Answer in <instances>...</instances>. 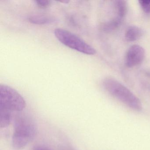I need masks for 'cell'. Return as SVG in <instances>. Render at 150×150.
Masks as SVG:
<instances>
[{
    "label": "cell",
    "mask_w": 150,
    "mask_h": 150,
    "mask_svg": "<svg viewBox=\"0 0 150 150\" xmlns=\"http://www.w3.org/2000/svg\"><path fill=\"white\" fill-rule=\"evenodd\" d=\"M103 86L110 95L128 107L137 111L142 110V103L139 99L115 79L107 78L103 81Z\"/></svg>",
    "instance_id": "6da1fadb"
},
{
    "label": "cell",
    "mask_w": 150,
    "mask_h": 150,
    "mask_svg": "<svg viewBox=\"0 0 150 150\" xmlns=\"http://www.w3.org/2000/svg\"><path fill=\"white\" fill-rule=\"evenodd\" d=\"M35 125L31 119L25 116L16 118L13 137V145L15 149H22L35 137Z\"/></svg>",
    "instance_id": "7a4b0ae2"
},
{
    "label": "cell",
    "mask_w": 150,
    "mask_h": 150,
    "mask_svg": "<svg viewBox=\"0 0 150 150\" xmlns=\"http://www.w3.org/2000/svg\"><path fill=\"white\" fill-rule=\"evenodd\" d=\"M54 35L64 45L84 54L93 55L96 53L94 48L74 33L61 28L56 29Z\"/></svg>",
    "instance_id": "3957f363"
},
{
    "label": "cell",
    "mask_w": 150,
    "mask_h": 150,
    "mask_svg": "<svg viewBox=\"0 0 150 150\" xmlns=\"http://www.w3.org/2000/svg\"><path fill=\"white\" fill-rule=\"evenodd\" d=\"M25 107V100L17 91L6 85H0V109L21 111Z\"/></svg>",
    "instance_id": "277c9868"
},
{
    "label": "cell",
    "mask_w": 150,
    "mask_h": 150,
    "mask_svg": "<svg viewBox=\"0 0 150 150\" xmlns=\"http://www.w3.org/2000/svg\"><path fill=\"white\" fill-rule=\"evenodd\" d=\"M145 57V50L137 45L131 46L126 55L125 64L128 67H132L141 64Z\"/></svg>",
    "instance_id": "5b68a950"
},
{
    "label": "cell",
    "mask_w": 150,
    "mask_h": 150,
    "mask_svg": "<svg viewBox=\"0 0 150 150\" xmlns=\"http://www.w3.org/2000/svg\"><path fill=\"white\" fill-rule=\"evenodd\" d=\"M143 35V30L136 26L130 27L125 35V39L129 42H134L138 40Z\"/></svg>",
    "instance_id": "8992f818"
},
{
    "label": "cell",
    "mask_w": 150,
    "mask_h": 150,
    "mask_svg": "<svg viewBox=\"0 0 150 150\" xmlns=\"http://www.w3.org/2000/svg\"><path fill=\"white\" fill-rule=\"evenodd\" d=\"M30 22L38 25L50 24L55 22V20L50 16L44 15L33 16L29 18Z\"/></svg>",
    "instance_id": "52a82bcc"
},
{
    "label": "cell",
    "mask_w": 150,
    "mask_h": 150,
    "mask_svg": "<svg viewBox=\"0 0 150 150\" xmlns=\"http://www.w3.org/2000/svg\"><path fill=\"white\" fill-rule=\"evenodd\" d=\"M115 8L117 14L116 19L121 21L126 15L127 11V2L125 1L119 0L115 2Z\"/></svg>",
    "instance_id": "ba28073f"
},
{
    "label": "cell",
    "mask_w": 150,
    "mask_h": 150,
    "mask_svg": "<svg viewBox=\"0 0 150 150\" xmlns=\"http://www.w3.org/2000/svg\"><path fill=\"white\" fill-rule=\"evenodd\" d=\"M11 117V112L5 110L0 109V125L1 128H4L9 125Z\"/></svg>",
    "instance_id": "9c48e42d"
},
{
    "label": "cell",
    "mask_w": 150,
    "mask_h": 150,
    "mask_svg": "<svg viewBox=\"0 0 150 150\" xmlns=\"http://www.w3.org/2000/svg\"><path fill=\"white\" fill-rule=\"evenodd\" d=\"M121 21L117 19L106 23L103 25V28L105 31H111L118 28L121 23Z\"/></svg>",
    "instance_id": "30bf717a"
},
{
    "label": "cell",
    "mask_w": 150,
    "mask_h": 150,
    "mask_svg": "<svg viewBox=\"0 0 150 150\" xmlns=\"http://www.w3.org/2000/svg\"><path fill=\"white\" fill-rule=\"evenodd\" d=\"M139 2L145 13H150V0L139 1Z\"/></svg>",
    "instance_id": "8fae6325"
},
{
    "label": "cell",
    "mask_w": 150,
    "mask_h": 150,
    "mask_svg": "<svg viewBox=\"0 0 150 150\" xmlns=\"http://www.w3.org/2000/svg\"><path fill=\"white\" fill-rule=\"evenodd\" d=\"M37 5L41 8H46L50 6V1L47 0H38L35 1Z\"/></svg>",
    "instance_id": "7c38bea8"
},
{
    "label": "cell",
    "mask_w": 150,
    "mask_h": 150,
    "mask_svg": "<svg viewBox=\"0 0 150 150\" xmlns=\"http://www.w3.org/2000/svg\"><path fill=\"white\" fill-rule=\"evenodd\" d=\"M34 150H49L48 149H46V148H44V147H37V148H35V149Z\"/></svg>",
    "instance_id": "4fadbf2b"
}]
</instances>
